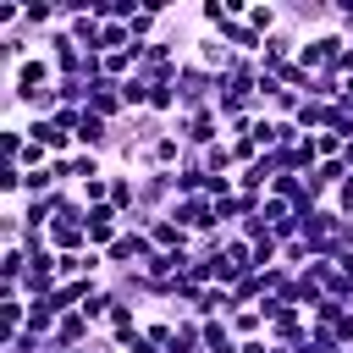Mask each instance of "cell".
Returning <instances> with one entry per match:
<instances>
[{
	"label": "cell",
	"mask_w": 353,
	"mask_h": 353,
	"mask_svg": "<svg viewBox=\"0 0 353 353\" xmlns=\"http://www.w3.org/2000/svg\"><path fill=\"white\" fill-rule=\"evenodd\" d=\"M215 94H221V77L188 55L176 66V99H182V110H204V105H215Z\"/></svg>",
	"instance_id": "obj_1"
},
{
	"label": "cell",
	"mask_w": 353,
	"mask_h": 353,
	"mask_svg": "<svg viewBox=\"0 0 353 353\" xmlns=\"http://www.w3.org/2000/svg\"><path fill=\"white\" fill-rule=\"evenodd\" d=\"M171 132H176L188 149H199V154H204L210 143H221V138H226V121H221V110H215V105H204V110H182V116L171 121Z\"/></svg>",
	"instance_id": "obj_2"
},
{
	"label": "cell",
	"mask_w": 353,
	"mask_h": 353,
	"mask_svg": "<svg viewBox=\"0 0 353 353\" xmlns=\"http://www.w3.org/2000/svg\"><path fill=\"white\" fill-rule=\"evenodd\" d=\"M61 83V72H55V61L39 50L33 61H22L17 72H6V94H39V88H55Z\"/></svg>",
	"instance_id": "obj_3"
},
{
	"label": "cell",
	"mask_w": 353,
	"mask_h": 353,
	"mask_svg": "<svg viewBox=\"0 0 353 353\" xmlns=\"http://www.w3.org/2000/svg\"><path fill=\"white\" fill-rule=\"evenodd\" d=\"M88 248H110L121 232H127V215L116 210V204H88Z\"/></svg>",
	"instance_id": "obj_4"
},
{
	"label": "cell",
	"mask_w": 353,
	"mask_h": 353,
	"mask_svg": "<svg viewBox=\"0 0 353 353\" xmlns=\"http://www.w3.org/2000/svg\"><path fill=\"white\" fill-rule=\"evenodd\" d=\"M188 55H193V61H199V66H210V72H215V77H221V72H226V66H232V61H237V50H232V44H226V39H221V33H204V28H199V33H193V44H188Z\"/></svg>",
	"instance_id": "obj_5"
},
{
	"label": "cell",
	"mask_w": 353,
	"mask_h": 353,
	"mask_svg": "<svg viewBox=\"0 0 353 353\" xmlns=\"http://www.w3.org/2000/svg\"><path fill=\"white\" fill-rule=\"evenodd\" d=\"M88 110H94V116H105L110 127H116V121H127L121 83H110V77H94V83H88Z\"/></svg>",
	"instance_id": "obj_6"
},
{
	"label": "cell",
	"mask_w": 353,
	"mask_h": 353,
	"mask_svg": "<svg viewBox=\"0 0 353 353\" xmlns=\"http://www.w3.org/2000/svg\"><path fill=\"white\" fill-rule=\"evenodd\" d=\"M265 336H270L276 347H303V342H309V314H303V309H287V314L270 320Z\"/></svg>",
	"instance_id": "obj_7"
},
{
	"label": "cell",
	"mask_w": 353,
	"mask_h": 353,
	"mask_svg": "<svg viewBox=\"0 0 353 353\" xmlns=\"http://www.w3.org/2000/svg\"><path fill=\"white\" fill-rule=\"evenodd\" d=\"M171 314H176V309H171ZM165 353H204V320H199V314H176V331H171Z\"/></svg>",
	"instance_id": "obj_8"
},
{
	"label": "cell",
	"mask_w": 353,
	"mask_h": 353,
	"mask_svg": "<svg viewBox=\"0 0 353 353\" xmlns=\"http://www.w3.org/2000/svg\"><path fill=\"white\" fill-rule=\"evenodd\" d=\"M243 22H248V28L259 33V39H270V33H276V28L287 22V11H281V6H270V0H248V11H243Z\"/></svg>",
	"instance_id": "obj_9"
},
{
	"label": "cell",
	"mask_w": 353,
	"mask_h": 353,
	"mask_svg": "<svg viewBox=\"0 0 353 353\" xmlns=\"http://www.w3.org/2000/svg\"><path fill=\"white\" fill-rule=\"evenodd\" d=\"M110 204H116L121 215L138 210V176H132V171H116V165H110Z\"/></svg>",
	"instance_id": "obj_10"
},
{
	"label": "cell",
	"mask_w": 353,
	"mask_h": 353,
	"mask_svg": "<svg viewBox=\"0 0 353 353\" xmlns=\"http://www.w3.org/2000/svg\"><path fill=\"white\" fill-rule=\"evenodd\" d=\"M226 325H232V336H237V342H254V336H265V331H270V320H265L259 309H232V314H226Z\"/></svg>",
	"instance_id": "obj_11"
},
{
	"label": "cell",
	"mask_w": 353,
	"mask_h": 353,
	"mask_svg": "<svg viewBox=\"0 0 353 353\" xmlns=\"http://www.w3.org/2000/svg\"><path fill=\"white\" fill-rule=\"evenodd\" d=\"M149 77L143 72H132V77H121V99H127V116H138V110H149Z\"/></svg>",
	"instance_id": "obj_12"
},
{
	"label": "cell",
	"mask_w": 353,
	"mask_h": 353,
	"mask_svg": "<svg viewBox=\"0 0 353 353\" xmlns=\"http://www.w3.org/2000/svg\"><path fill=\"white\" fill-rule=\"evenodd\" d=\"M22 270H28V248H22V243L0 248V287H17V281H22Z\"/></svg>",
	"instance_id": "obj_13"
},
{
	"label": "cell",
	"mask_w": 353,
	"mask_h": 353,
	"mask_svg": "<svg viewBox=\"0 0 353 353\" xmlns=\"http://www.w3.org/2000/svg\"><path fill=\"white\" fill-rule=\"evenodd\" d=\"M127 44H132L127 22H105V28H99V55H116V50H127Z\"/></svg>",
	"instance_id": "obj_14"
},
{
	"label": "cell",
	"mask_w": 353,
	"mask_h": 353,
	"mask_svg": "<svg viewBox=\"0 0 353 353\" xmlns=\"http://www.w3.org/2000/svg\"><path fill=\"white\" fill-rule=\"evenodd\" d=\"M331 28H336L342 39H353V0H342V6H336V17H331Z\"/></svg>",
	"instance_id": "obj_15"
},
{
	"label": "cell",
	"mask_w": 353,
	"mask_h": 353,
	"mask_svg": "<svg viewBox=\"0 0 353 353\" xmlns=\"http://www.w3.org/2000/svg\"><path fill=\"white\" fill-rule=\"evenodd\" d=\"M347 309H353V298H347Z\"/></svg>",
	"instance_id": "obj_16"
}]
</instances>
